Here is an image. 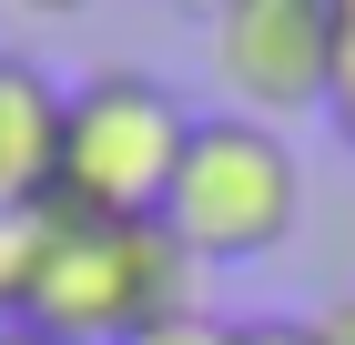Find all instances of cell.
Masks as SVG:
<instances>
[{"label": "cell", "mask_w": 355, "mask_h": 345, "mask_svg": "<svg viewBox=\"0 0 355 345\" xmlns=\"http://www.w3.org/2000/svg\"><path fill=\"white\" fill-rule=\"evenodd\" d=\"M223 345H315V325L304 315H244V325H223Z\"/></svg>", "instance_id": "8"}, {"label": "cell", "mask_w": 355, "mask_h": 345, "mask_svg": "<svg viewBox=\"0 0 355 345\" xmlns=\"http://www.w3.org/2000/svg\"><path fill=\"white\" fill-rule=\"evenodd\" d=\"M51 153H61V81L31 51H0V213L51 203Z\"/></svg>", "instance_id": "5"}, {"label": "cell", "mask_w": 355, "mask_h": 345, "mask_svg": "<svg viewBox=\"0 0 355 345\" xmlns=\"http://www.w3.org/2000/svg\"><path fill=\"white\" fill-rule=\"evenodd\" d=\"M193 305V254L163 224H92V213L41 203V244H31V294L21 325L61 345H132L142 325H163Z\"/></svg>", "instance_id": "1"}, {"label": "cell", "mask_w": 355, "mask_h": 345, "mask_svg": "<svg viewBox=\"0 0 355 345\" xmlns=\"http://www.w3.org/2000/svg\"><path fill=\"white\" fill-rule=\"evenodd\" d=\"M325 112H335V133L355 142V21H345V41H335V92H325Z\"/></svg>", "instance_id": "9"}, {"label": "cell", "mask_w": 355, "mask_h": 345, "mask_svg": "<svg viewBox=\"0 0 355 345\" xmlns=\"http://www.w3.org/2000/svg\"><path fill=\"white\" fill-rule=\"evenodd\" d=\"M153 10H173V21H203V31H214L223 10H234V0H153Z\"/></svg>", "instance_id": "11"}, {"label": "cell", "mask_w": 355, "mask_h": 345, "mask_svg": "<svg viewBox=\"0 0 355 345\" xmlns=\"http://www.w3.org/2000/svg\"><path fill=\"white\" fill-rule=\"evenodd\" d=\"M304 325H315V345H355V294H335L325 315H304Z\"/></svg>", "instance_id": "10"}, {"label": "cell", "mask_w": 355, "mask_h": 345, "mask_svg": "<svg viewBox=\"0 0 355 345\" xmlns=\"http://www.w3.org/2000/svg\"><path fill=\"white\" fill-rule=\"evenodd\" d=\"M21 10H41V21H71V10H92V0H21Z\"/></svg>", "instance_id": "12"}, {"label": "cell", "mask_w": 355, "mask_h": 345, "mask_svg": "<svg viewBox=\"0 0 355 345\" xmlns=\"http://www.w3.org/2000/svg\"><path fill=\"white\" fill-rule=\"evenodd\" d=\"M335 41H345V10H335V0H234V10L203 31V61H214V81H223V112L284 133L295 112H325Z\"/></svg>", "instance_id": "4"}, {"label": "cell", "mask_w": 355, "mask_h": 345, "mask_svg": "<svg viewBox=\"0 0 355 345\" xmlns=\"http://www.w3.org/2000/svg\"><path fill=\"white\" fill-rule=\"evenodd\" d=\"M132 345H223V325L203 315V305H183V315H163V325H142Z\"/></svg>", "instance_id": "7"}, {"label": "cell", "mask_w": 355, "mask_h": 345, "mask_svg": "<svg viewBox=\"0 0 355 345\" xmlns=\"http://www.w3.org/2000/svg\"><path fill=\"white\" fill-rule=\"evenodd\" d=\"M295 213H304L295 142L274 122H244V112H193L173 193H163V234L193 264H264L295 234Z\"/></svg>", "instance_id": "3"}, {"label": "cell", "mask_w": 355, "mask_h": 345, "mask_svg": "<svg viewBox=\"0 0 355 345\" xmlns=\"http://www.w3.org/2000/svg\"><path fill=\"white\" fill-rule=\"evenodd\" d=\"M335 10H345V21H355V0H335Z\"/></svg>", "instance_id": "14"}, {"label": "cell", "mask_w": 355, "mask_h": 345, "mask_svg": "<svg viewBox=\"0 0 355 345\" xmlns=\"http://www.w3.org/2000/svg\"><path fill=\"white\" fill-rule=\"evenodd\" d=\"M31 244H41V213H0V325H21V294H31Z\"/></svg>", "instance_id": "6"}, {"label": "cell", "mask_w": 355, "mask_h": 345, "mask_svg": "<svg viewBox=\"0 0 355 345\" xmlns=\"http://www.w3.org/2000/svg\"><path fill=\"white\" fill-rule=\"evenodd\" d=\"M193 112L153 71H92L61 92V153H51V213L92 224H163L173 162H183Z\"/></svg>", "instance_id": "2"}, {"label": "cell", "mask_w": 355, "mask_h": 345, "mask_svg": "<svg viewBox=\"0 0 355 345\" xmlns=\"http://www.w3.org/2000/svg\"><path fill=\"white\" fill-rule=\"evenodd\" d=\"M0 345H61V335H31V325H0Z\"/></svg>", "instance_id": "13"}]
</instances>
